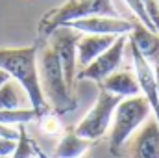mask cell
I'll use <instances>...</instances> for the list:
<instances>
[{
	"mask_svg": "<svg viewBox=\"0 0 159 158\" xmlns=\"http://www.w3.org/2000/svg\"><path fill=\"white\" fill-rule=\"evenodd\" d=\"M37 47H19V48H0V69L26 91L30 104L41 116L46 114V99L41 89L39 67H37Z\"/></svg>",
	"mask_w": 159,
	"mask_h": 158,
	"instance_id": "obj_1",
	"label": "cell"
},
{
	"mask_svg": "<svg viewBox=\"0 0 159 158\" xmlns=\"http://www.w3.org/2000/svg\"><path fill=\"white\" fill-rule=\"evenodd\" d=\"M37 67H39L43 95L54 106V110L57 114H67V112L74 110L78 102L72 97L70 87L67 86L59 58L50 45H46L41 50V54H37Z\"/></svg>",
	"mask_w": 159,
	"mask_h": 158,
	"instance_id": "obj_2",
	"label": "cell"
},
{
	"mask_svg": "<svg viewBox=\"0 0 159 158\" xmlns=\"http://www.w3.org/2000/svg\"><path fill=\"white\" fill-rule=\"evenodd\" d=\"M150 114L152 108L143 95L122 99L113 114V121L109 126V151L113 155H119V151L126 145L131 134L141 128L146 119H150Z\"/></svg>",
	"mask_w": 159,
	"mask_h": 158,
	"instance_id": "obj_3",
	"label": "cell"
},
{
	"mask_svg": "<svg viewBox=\"0 0 159 158\" xmlns=\"http://www.w3.org/2000/svg\"><path fill=\"white\" fill-rule=\"evenodd\" d=\"M91 15L119 17V11L115 9L111 0H67L63 6H59L44 15V19L41 21L39 32L41 36L48 37L56 28L67 26L72 21L91 17Z\"/></svg>",
	"mask_w": 159,
	"mask_h": 158,
	"instance_id": "obj_4",
	"label": "cell"
},
{
	"mask_svg": "<svg viewBox=\"0 0 159 158\" xmlns=\"http://www.w3.org/2000/svg\"><path fill=\"white\" fill-rule=\"evenodd\" d=\"M120 101H122V97L113 95V93H109V91L100 87V91L96 95V101L93 102L91 110L76 125L74 132L80 134L81 138L89 140V141L100 140L109 130L111 121H113V114H115Z\"/></svg>",
	"mask_w": 159,
	"mask_h": 158,
	"instance_id": "obj_5",
	"label": "cell"
},
{
	"mask_svg": "<svg viewBox=\"0 0 159 158\" xmlns=\"http://www.w3.org/2000/svg\"><path fill=\"white\" fill-rule=\"evenodd\" d=\"M50 47L56 50L57 58H59V63L63 67V75L67 80V86L70 87V91L74 89V82H76V67H78V52H76V47H78V41L81 37V34L76 32L74 28L70 26H59L56 28L50 36Z\"/></svg>",
	"mask_w": 159,
	"mask_h": 158,
	"instance_id": "obj_6",
	"label": "cell"
},
{
	"mask_svg": "<svg viewBox=\"0 0 159 158\" xmlns=\"http://www.w3.org/2000/svg\"><path fill=\"white\" fill-rule=\"evenodd\" d=\"M126 47H128V36H119L107 50H104L87 67H81V71L76 77L80 80H91V82L100 84L102 80H106L109 75H113L115 71L120 69Z\"/></svg>",
	"mask_w": 159,
	"mask_h": 158,
	"instance_id": "obj_7",
	"label": "cell"
},
{
	"mask_svg": "<svg viewBox=\"0 0 159 158\" xmlns=\"http://www.w3.org/2000/svg\"><path fill=\"white\" fill-rule=\"evenodd\" d=\"M67 26L74 28L80 34H94V36H128L133 28V22L122 17L109 15H91L78 21L69 22Z\"/></svg>",
	"mask_w": 159,
	"mask_h": 158,
	"instance_id": "obj_8",
	"label": "cell"
},
{
	"mask_svg": "<svg viewBox=\"0 0 159 158\" xmlns=\"http://www.w3.org/2000/svg\"><path fill=\"white\" fill-rule=\"evenodd\" d=\"M129 158H159V123L156 117L146 119L126 141Z\"/></svg>",
	"mask_w": 159,
	"mask_h": 158,
	"instance_id": "obj_9",
	"label": "cell"
},
{
	"mask_svg": "<svg viewBox=\"0 0 159 158\" xmlns=\"http://www.w3.org/2000/svg\"><path fill=\"white\" fill-rule=\"evenodd\" d=\"M129 43V41H128ZM131 47V60H133V73L139 80V86H141V95L148 101L154 116L159 123V93H157V82H156V73H154V67L141 56V52L129 43Z\"/></svg>",
	"mask_w": 159,
	"mask_h": 158,
	"instance_id": "obj_10",
	"label": "cell"
},
{
	"mask_svg": "<svg viewBox=\"0 0 159 158\" xmlns=\"http://www.w3.org/2000/svg\"><path fill=\"white\" fill-rule=\"evenodd\" d=\"M128 41L141 52V56L152 65H159V34L148 30L146 26H143L139 21L133 22L131 32L128 34Z\"/></svg>",
	"mask_w": 159,
	"mask_h": 158,
	"instance_id": "obj_11",
	"label": "cell"
},
{
	"mask_svg": "<svg viewBox=\"0 0 159 158\" xmlns=\"http://www.w3.org/2000/svg\"><path fill=\"white\" fill-rule=\"evenodd\" d=\"M119 36H94V34H81L78 41V65L87 67L93 60H96L104 50H107Z\"/></svg>",
	"mask_w": 159,
	"mask_h": 158,
	"instance_id": "obj_12",
	"label": "cell"
},
{
	"mask_svg": "<svg viewBox=\"0 0 159 158\" xmlns=\"http://www.w3.org/2000/svg\"><path fill=\"white\" fill-rule=\"evenodd\" d=\"M102 89L113 93V95H119L122 99L126 97H135V95H141V86H139V80L135 77V73L131 71H115L113 75H109L106 80H102L98 84Z\"/></svg>",
	"mask_w": 159,
	"mask_h": 158,
	"instance_id": "obj_13",
	"label": "cell"
},
{
	"mask_svg": "<svg viewBox=\"0 0 159 158\" xmlns=\"http://www.w3.org/2000/svg\"><path fill=\"white\" fill-rule=\"evenodd\" d=\"M15 108H32V104L22 86L13 78H7L0 86V110H15Z\"/></svg>",
	"mask_w": 159,
	"mask_h": 158,
	"instance_id": "obj_14",
	"label": "cell"
},
{
	"mask_svg": "<svg viewBox=\"0 0 159 158\" xmlns=\"http://www.w3.org/2000/svg\"><path fill=\"white\" fill-rule=\"evenodd\" d=\"M89 147H91V141L72 130L61 136L59 143L56 145L54 158H80L89 151Z\"/></svg>",
	"mask_w": 159,
	"mask_h": 158,
	"instance_id": "obj_15",
	"label": "cell"
},
{
	"mask_svg": "<svg viewBox=\"0 0 159 158\" xmlns=\"http://www.w3.org/2000/svg\"><path fill=\"white\" fill-rule=\"evenodd\" d=\"M41 114L34 108H15V110H0V125L6 126H24L35 119H39Z\"/></svg>",
	"mask_w": 159,
	"mask_h": 158,
	"instance_id": "obj_16",
	"label": "cell"
},
{
	"mask_svg": "<svg viewBox=\"0 0 159 158\" xmlns=\"http://www.w3.org/2000/svg\"><path fill=\"white\" fill-rule=\"evenodd\" d=\"M124 4L129 7V11H131V13L137 17V21H139L143 26H146L148 30L156 32V28H154V24H152V21H150L148 13H146V9H144V4H143V0H124Z\"/></svg>",
	"mask_w": 159,
	"mask_h": 158,
	"instance_id": "obj_17",
	"label": "cell"
},
{
	"mask_svg": "<svg viewBox=\"0 0 159 158\" xmlns=\"http://www.w3.org/2000/svg\"><path fill=\"white\" fill-rule=\"evenodd\" d=\"M37 121H39L41 132L46 136H57L61 132V121L52 114H43Z\"/></svg>",
	"mask_w": 159,
	"mask_h": 158,
	"instance_id": "obj_18",
	"label": "cell"
},
{
	"mask_svg": "<svg viewBox=\"0 0 159 158\" xmlns=\"http://www.w3.org/2000/svg\"><path fill=\"white\" fill-rule=\"evenodd\" d=\"M143 4H144V9L152 21L156 32L159 34V0H143Z\"/></svg>",
	"mask_w": 159,
	"mask_h": 158,
	"instance_id": "obj_19",
	"label": "cell"
},
{
	"mask_svg": "<svg viewBox=\"0 0 159 158\" xmlns=\"http://www.w3.org/2000/svg\"><path fill=\"white\" fill-rule=\"evenodd\" d=\"M19 140H9V138H0V156H11L17 149Z\"/></svg>",
	"mask_w": 159,
	"mask_h": 158,
	"instance_id": "obj_20",
	"label": "cell"
},
{
	"mask_svg": "<svg viewBox=\"0 0 159 158\" xmlns=\"http://www.w3.org/2000/svg\"><path fill=\"white\" fill-rule=\"evenodd\" d=\"M34 151H35V156H37V158H50L48 155H46V153H43V151H41V149L37 147V145H35V143H34Z\"/></svg>",
	"mask_w": 159,
	"mask_h": 158,
	"instance_id": "obj_21",
	"label": "cell"
},
{
	"mask_svg": "<svg viewBox=\"0 0 159 158\" xmlns=\"http://www.w3.org/2000/svg\"><path fill=\"white\" fill-rule=\"evenodd\" d=\"M7 78H9V77H7V75H6V73L0 69V86H2V84H4V82H6Z\"/></svg>",
	"mask_w": 159,
	"mask_h": 158,
	"instance_id": "obj_22",
	"label": "cell"
},
{
	"mask_svg": "<svg viewBox=\"0 0 159 158\" xmlns=\"http://www.w3.org/2000/svg\"><path fill=\"white\" fill-rule=\"evenodd\" d=\"M32 158H37V156H35V155H34V156H32Z\"/></svg>",
	"mask_w": 159,
	"mask_h": 158,
	"instance_id": "obj_23",
	"label": "cell"
},
{
	"mask_svg": "<svg viewBox=\"0 0 159 158\" xmlns=\"http://www.w3.org/2000/svg\"><path fill=\"white\" fill-rule=\"evenodd\" d=\"M0 158H7V156H0Z\"/></svg>",
	"mask_w": 159,
	"mask_h": 158,
	"instance_id": "obj_24",
	"label": "cell"
},
{
	"mask_svg": "<svg viewBox=\"0 0 159 158\" xmlns=\"http://www.w3.org/2000/svg\"><path fill=\"white\" fill-rule=\"evenodd\" d=\"M80 158H83V156H80Z\"/></svg>",
	"mask_w": 159,
	"mask_h": 158,
	"instance_id": "obj_25",
	"label": "cell"
}]
</instances>
